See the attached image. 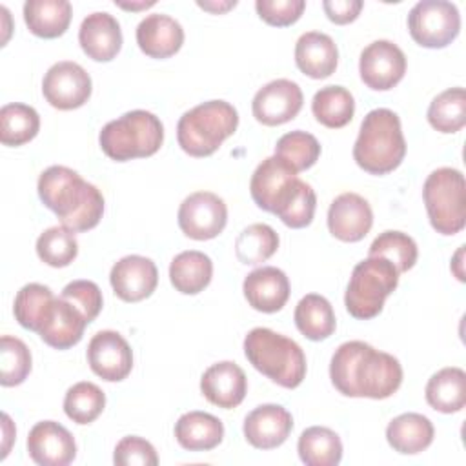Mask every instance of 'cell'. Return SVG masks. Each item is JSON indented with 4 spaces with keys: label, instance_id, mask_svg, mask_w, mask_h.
<instances>
[{
    "label": "cell",
    "instance_id": "cell-30",
    "mask_svg": "<svg viewBox=\"0 0 466 466\" xmlns=\"http://www.w3.org/2000/svg\"><path fill=\"white\" fill-rule=\"evenodd\" d=\"M213 277L211 258L197 249L178 253L169 264V280L184 295H197L209 286Z\"/></svg>",
    "mask_w": 466,
    "mask_h": 466
},
{
    "label": "cell",
    "instance_id": "cell-9",
    "mask_svg": "<svg viewBox=\"0 0 466 466\" xmlns=\"http://www.w3.org/2000/svg\"><path fill=\"white\" fill-rule=\"evenodd\" d=\"M408 31L422 47H446L461 31L459 9L446 0H420L408 13Z\"/></svg>",
    "mask_w": 466,
    "mask_h": 466
},
{
    "label": "cell",
    "instance_id": "cell-2",
    "mask_svg": "<svg viewBox=\"0 0 466 466\" xmlns=\"http://www.w3.org/2000/svg\"><path fill=\"white\" fill-rule=\"evenodd\" d=\"M38 197L62 226L75 233L93 229L104 215L100 189L66 166H49L38 177Z\"/></svg>",
    "mask_w": 466,
    "mask_h": 466
},
{
    "label": "cell",
    "instance_id": "cell-21",
    "mask_svg": "<svg viewBox=\"0 0 466 466\" xmlns=\"http://www.w3.org/2000/svg\"><path fill=\"white\" fill-rule=\"evenodd\" d=\"M78 42L82 51L95 62L113 60L122 47V31L118 20L106 13L96 11L87 15L78 29Z\"/></svg>",
    "mask_w": 466,
    "mask_h": 466
},
{
    "label": "cell",
    "instance_id": "cell-38",
    "mask_svg": "<svg viewBox=\"0 0 466 466\" xmlns=\"http://www.w3.org/2000/svg\"><path fill=\"white\" fill-rule=\"evenodd\" d=\"M38 258L51 268H66L78 255L75 231L66 226H51L36 238Z\"/></svg>",
    "mask_w": 466,
    "mask_h": 466
},
{
    "label": "cell",
    "instance_id": "cell-20",
    "mask_svg": "<svg viewBox=\"0 0 466 466\" xmlns=\"http://www.w3.org/2000/svg\"><path fill=\"white\" fill-rule=\"evenodd\" d=\"M200 391L211 404L231 410L244 400L248 393V379L238 364L220 360L202 373Z\"/></svg>",
    "mask_w": 466,
    "mask_h": 466
},
{
    "label": "cell",
    "instance_id": "cell-48",
    "mask_svg": "<svg viewBox=\"0 0 466 466\" xmlns=\"http://www.w3.org/2000/svg\"><path fill=\"white\" fill-rule=\"evenodd\" d=\"M197 5L202 7V9H206V11H211V13L220 15V13H226L228 9L235 7V5H237V0H226V2H197Z\"/></svg>",
    "mask_w": 466,
    "mask_h": 466
},
{
    "label": "cell",
    "instance_id": "cell-40",
    "mask_svg": "<svg viewBox=\"0 0 466 466\" xmlns=\"http://www.w3.org/2000/svg\"><path fill=\"white\" fill-rule=\"evenodd\" d=\"M368 257H384L388 258L399 273L411 269L417 262L419 249L415 240L402 231H384L370 246Z\"/></svg>",
    "mask_w": 466,
    "mask_h": 466
},
{
    "label": "cell",
    "instance_id": "cell-35",
    "mask_svg": "<svg viewBox=\"0 0 466 466\" xmlns=\"http://www.w3.org/2000/svg\"><path fill=\"white\" fill-rule=\"evenodd\" d=\"M315 208L317 195L313 187L308 182L295 178L293 184L288 187L286 195L277 204L273 215H277L288 228L300 229L311 224Z\"/></svg>",
    "mask_w": 466,
    "mask_h": 466
},
{
    "label": "cell",
    "instance_id": "cell-25",
    "mask_svg": "<svg viewBox=\"0 0 466 466\" xmlns=\"http://www.w3.org/2000/svg\"><path fill=\"white\" fill-rule=\"evenodd\" d=\"M295 64L309 78H328L339 64L337 44L326 33L308 31L295 44Z\"/></svg>",
    "mask_w": 466,
    "mask_h": 466
},
{
    "label": "cell",
    "instance_id": "cell-18",
    "mask_svg": "<svg viewBox=\"0 0 466 466\" xmlns=\"http://www.w3.org/2000/svg\"><path fill=\"white\" fill-rule=\"evenodd\" d=\"M373 226V211L368 200L357 193L339 195L328 209V229L342 242L362 240Z\"/></svg>",
    "mask_w": 466,
    "mask_h": 466
},
{
    "label": "cell",
    "instance_id": "cell-47",
    "mask_svg": "<svg viewBox=\"0 0 466 466\" xmlns=\"http://www.w3.org/2000/svg\"><path fill=\"white\" fill-rule=\"evenodd\" d=\"M322 9L333 24L344 25L353 22L359 16L362 9V2L360 0H324Z\"/></svg>",
    "mask_w": 466,
    "mask_h": 466
},
{
    "label": "cell",
    "instance_id": "cell-4",
    "mask_svg": "<svg viewBox=\"0 0 466 466\" xmlns=\"http://www.w3.org/2000/svg\"><path fill=\"white\" fill-rule=\"evenodd\" d=\"M244 355L257 371L282 388L293 390L306 377L302 348L269 328H253L246 335Z\"/></svg>",
    "mask_w": 466,
    "mask_h": 466
},
{
    "label": "cell",
    "instance_id": "cell-44",
    "mask_svg": "<svg viewBox=\"0 0 466 466\" xmlns=\"http://www.w3.org/2000/svg\"><path fill=\"white\" fill-rule=\"evenodd\" d=\"M113 462L116 466H157L158 455L149 441L137 435H127L116 442Z\"/></svg>",
    "mask_w": 466,
    "mask_h": 466
},
{
    "label": "cell",
    "instance_id": "cell-46",
    "mask_svg": "<svg viewBox=\"0 0 466 466\" xmlns=\"http://www.w3.org/2000/svg\"><path fill=\"white\" fill-rule=\"evenodd\" d=\"M255 9L266 24L286 27L295 24L302 16L306 9V2L304 0H257Z\"/></svg>",
    "mask_w": 466,
    "mask_h": 466
},
{
    "label": "cell",
    "instance_id": "cell-15",
    "mask_svg": "<svg viewBox=\"0 0 466 466\" xmlns=\"http://www.w3.org/2000/svg\"><path fill=\"white\" fill-rule=\"evenodd\" d=\"M109 282L120 300L140 302L155 291L158 284V269L147 257L127 255L113 264Z\"/></svg>",
    "mask_w": 466,
    "mask_h": 466
},
{
    "label": "cell",
    "instance_id": "cell-13",
    "mask_svg": "<svg viewBox=\"0 0 466 466\" xmlns=\"http://www.w3.org/2000/svg\"><path fill=\"white\" fill-rule=\"evenodd\" d=\"M87 364L102 380H124L133 370L131 346L118 331L102 329L87 344Z\"/></svg>",
    "mask_w": 466,
    "mask_h": 466
},
{
    "label": "cell",
    "instance_id": "cell-39",
    "mask_svg": "<svg viewBox=\"0 0 466 466\" xmlns=\"http://www.w3.org/2000/svg\"><path fill=\"white\" fill-rule=\"evenodd\" d=\"M106 395L89 380L73 384L64 397V411L76 424H89L104 411Z\"/></svg>",
    "mask_w": 466,
    "mask_h": 466
},
{
    "label": "cell",
    "instance_id": "cell-43",
    "mask_svg": "<svg viewBox=\"0 0 466 466\" xmlns=\"http://www.w3.org/2000/svg\"><path fill=\"white\" fill-rule=\"evenodd\" d=\"M31 371V351L24 340L13 335H2L0 339V384L18 386Z\"/></svg>",
    "mask_w": 466,
    "mask_h": 466
},
{
    "label": "cell",
    "instance_id": "cell-19",
    "mask_svg": "<svg viewBox=\"0 0 466 466\" xmlns=\"http://www.w3.org/2000/svg\"><path fill=\"white\" fill-rule=\"evenodd\" d=\"M293 430L291 413L280 404H260L244 419V437L257 450H273L286 442Z\"/></svg>",
    "mask_w": 466,
    "mask_h": 466
},
{
    "label": "cell",
    "instance_id": "cell-37",
    "mask_svg": "<svg viewBox=\"0 0 466 466\" xmlns=\"http://www.w3.org/2000/svg\"><path fill=\"white\" fill-rule=\"evenodd\" d=\"M279 249V235L268 224L244 228L235 240V255L242 264L257 266L266 262Z\"/></svg>",
    "mask_w": 466,
    "mask_h": 466
},
{
    "label": "cell",
    "instance_id": "cell-5",
    "mask_svg": "<svg viewBox=\"0 0 466 466\" xmlns=\"http://www.w3.org/2000/svg\"><path fill=\"white\" fill-rule=\"evenodd\" d=\"M238 113L226 100H208L186 111L177 124V140L189 157H209L237 131Z\"/></svg>",
    "mask_w": 466,
    "mask_h": 466
},
{
    "label": "cell",
    "instance_id": "cell-29",
    "mask_svg": "<svg viewBox=\"0 0 466 466\" xmlns=\"http://www.w3.org/2000/svg\"><path fill=\"white\" fill-rule=\"evenodd\" d=\"M426 402L441 413H457L466 404V373L448 366L433 373L426 384Z\"/></svg>",
    "mask_w": 466,
    "mask_h": 466
},
{
    "label": "cell",
    "instance_id": "cell-41",
    "mask_svg": "<svg viewBox=\"0 0 466 466\" xmlns=\"http://www.w3.org/2000/svg\"><path fill=\"white\" fill-rule=\"evenodd\" d=\"M275 157L289 164L297 173L309 169L320 157L319 140L306 131L295 129L282 135L275 146Z\"/></svg>",
    "mask_w": 466,
    "mask_h": 466
},
{
    "label": "cell",
    "instance_id": "cell-42",
    "mask_svg": "<svg viewBox=\"0 0 466 466\" xmlns=\"http://www.w3.org/2000/svg\"><path fill=\"white\" fill-rule=\"evenodd\" d=\"M55 299L53 291L38 282L25 284L18 289L13 304V313L18 324L29 331H36L40 326V320Z\"/></svg>",
    "mask_w": 466,
    "mask_h": 466
},
{
    "label": "cell",
    "instance_id": "cell-33",
    "mask_svg": "<svg viewBox=\"0 0 466 466\" xmlns=\"http://www.w3.org/2000/svg\"><path fill=\"white\" fill-rule=\"evenodd\" d=\"M311 111L317 122L329 129H339L351 122L355 113V100L346 87L326 86L313 95Z\"/></svg>",
    "mask_w": 466,
    "mask_h": 466
},
{
    "label": "cell",
    "instance_id": "cell-12",
    "mask_svg": "<svg viewBox=\"0 0 466 466\" xmlns=\"http://www.w3.org/2000/svg\"><path fill=\"white\" fill-rule=\"evenodd\" d=\"M359 73L362 82L375 91H388L406 73V56L391 40H375L360 53Z\"/></svg>",
    "mask_w": 466,
    "mask_h": 466
},
{
    "label": "cell",
    "instance_id": "cell-10",
    "mask_svg": "<svg viewBox=\"0 0 466 466\" xmlns=\"http://www.w3.org/2000/svg\"><path fill=\"white\" fill-rule=\"evenodd\" d=\"M177 220L186 237L193 240H209L224 231L228 208L218 195L211 191H195L182 200Z\"/></svg>",
    "mask_w": 466,
    "mask_h": 466
},
{
    "label": "cell",
    "instance_id": "cell-17",
    "mask_svg": "<svg viewBox=\"0 0 466 466\" xmlns=\"http://www.w3.org/2000/svg\"><path fill=\"white\" fill-rule=\"evenodd\" d=\"M27 453L40 466H67L76 457V442L60 422L42 420L29 430Z\"/></svg>",
    "mask_w": 466,
    "mask_h": 466
},
{
    "label": "cell",
    "instance_id": "cell-32",
    "mask_svg": "<svg viewBox=\"0 0 466 466\" xmlns=\"http://www.w3.org/2000/svg\"><path fill=\"white\" fill-rule=\"evenodd\" d=\"M297 451L306 466H337L342 459V442L333 430L311 426L300 433Z\"/></svg>",
    "mask_w": 466,
    "mask_h": 466
},
{
    "label": "cell",
    "instance_id": "cell-1",
    "mask_svg": "<svg viewBox=\"0 0 466 466\" xmlns=\"http://www.w3.org/2000/svg\"><path fill=\"white\" fill-rule=\"evenodd\" d=\"M329 379L346 397L388 399L402 382L400 362L362 340L342 342L329 362Z\"/></svg>",
    "mask_w": 466,
    "mask_h": 466
},
{
    "label": "cell",
    "instance_id": "cell-26",
    "mask_svg": "<svg viewBox=\"0 0 466 466\" xmlns=\"http://www.w3.org/2000/svg\"><path fill=\"white\" fill-rule=\"evenodd\" d=\"M177 442L189 451H208L224 439V424L218 417L206 411H187L175 424Z\"/></svg>",
    "mask_w": 466,
    "mask_h": 466
},
{
    "label": "cell",
    "instance_id": "cell-8",
    "mask_svg": "<svg viewBox=\"0 0 466 466\" xmlns=\"http://www.w3.org/2000/svg\"><path fill=\"white\" fill-rule=\"evenodd\" d=\"M422 198L431 228L441 235H455L466 224V182L462 171L439 167L428 175Z\"/></svg>",
    "mask_w": 466,
    "mask_h": 466
},
{
    "label": "cell",
    "instance_id": "cell-22",
    "mask_svg": "<svg viewBox=\"0 0 466 466\" xmlns=\"http://www.w3.org/2000/svg\"><path fill=\"white\" fill-rule=\"evenodd\" d=\"M295 178H299L297 171L282 158L275 155L264 158L251 175L249 193L253 202L260 209L273 213Z\"/></svg>",
    "mask_w": 466,
    "mask_h": 466
},
{
    "label": "cell",
    "instance_id": "cell-6",
    "mask_svg": "<svg viewBox=\"0 0 466 466\" xmlns=\"http://www.w3.org/2000/svg\"><path fill=\"white\" fill-rule=\"evenodd\" d=\"M98 142L102 151L116 162L155 155L164 142V126L153 113L133 109L107 122Z\"/></svg>",
    "mask_w": 466,
    "mask_h": 466
},
{
    "label": "cell",
    "instance_id": "cell-14",
    "mask_svg": "<svg viewBox=\"0 0 466 466\" xmlns=\"http://www.w3.org/2000/svg\"><path fill=\"white\" fill-rule=\"evenodd\" d=\"M304 95L297 82L277 78L262 86L251 102L253 116L264 126H280L293 120L302 109Z\"/></svg>",
    "mask_w": 466,
    "mask_h": 466
},
{
    "label": "cell",
    "instance_id": "cell-36",
    "mask_svg": "<svg viewBox=\"0 0 466 466\" xmlns=\"http://www.w3.org/2000/svg\"><path fill=\"white\" fill-rule=\"evenodd\" d=\"M428 122L441 133H457L466 124L464 87H450L439 93L428 107Z\"/></svg>",
    "mask_w": 466,
    "mask_h": 466
},
{
    "label": "cell",
    "instance_id": "cell-34",
    "mask_svg": "<svg viewBox=\"0 0 466 466\" xmlns=\"http://www.w3.org/2000/svg\"><path fill=\"white\" fill-rule=\"evenodd\" d=\"M40 116L35 107L20 102L0 109V142L4 146H24L38 135Z\"/></svg>",
    "mask_w": 466,
    "mask_h": 466
},
{
    "label": "cell",
    "instance_id": "cell-7",
    "mask_svg": "<svg viewBox=\"0 0 466 466\" xmlns=\"http://www.w3.org/2000/svg\"><path fill=\"white\" fill-rule=\"evenodd\" d=\"M397 268L384 257H368L360 260L350 277L344 304L351 317L359 320H368L377 317L384 300L399 286Z\"/></svg>",
    "mask_w": 466,
    "mask_h": 466
},
{
    "label": "cell",
    "instance_id": "cell-24",
    "mask_svg": "<svg viewBox=\"0 0 466 466\" xmlns=\"http://www.w3.org/2000/svg\"><path fill=\"white\" fill-rule=\"evenodd\" d=\"M137 44L151 58H169L184 44L182 25L162 13H151L137 25Z\"/></svg>",
    "mask_w": 466,
    "mask_h": 466
},
{
    "label": "cell",
    "instance_id": "cell-49",
    "mask_svg": "<svg viewBox=\"0 0 466 466\" xmlns=\"http://www.w3.org/2000/svg\"><path fill=\"white\" fill-rule=\"evenodd\" d=\"M2 419H4V448H2V459H4L9 451V441L15 437L16 431H15V426L11 424V419L7 413H4Z\"/></svg>",
    "mask_w": 466,
    "mask_h": 466
},
{
    "label": "cell",
    "instance_id": "cell-3",
    "mask_svg": "<svg viewBox=\"0 0 466 466\" xmlns=\"http://www.w3.org/2000/svg\"><path fill=\"white\" fill-rule=\"evenodd\" d=\"M406 155L400 118L388 107L371 109L359 129L353 158L370 175H386L397 169Z\"/></svg>",
    "mask_w": 466,
    "mask_h": 466
},
{
    "label": "cell",
    "instance_id": "cell-27",
    "mask_svg": "<svg viewBox=\"0 0 466 466\" xmlns=\"http://www.w3.org/2000/svg\"><path fill=\"white\" fill-rule=\"evenodd\" d=\"M433 435L435 430L431 420L415 411L395 417L386 428L388 444L402 455H415L424 451L433 442Z\"/></svg>",
    "mask_w": 466,
    "mask_h": 466
},
{
    "label": "cell",
    "instance_id": "cell-31",
    "mask_svg": "<svg viewBox=\"0 0 466 466\" xmlns=\"http://www.w3.org/2000/svg\"><path fill=\"white\" fill-rule=\"evenodd\" d=\"M297 329L309 340H324L333 335L337 320L329 300L317 293H308L299 300L293 313Z\"/></svg>",
    "mask_w": 466,
    "mask_h": 466
},
{
    "label": "cell",
    "instance_id": "cell-23",
    "mask_svg": "<svg viewBox=\"0 0 466 466\" xmlns=\"http://www.w3.org/2000/svg\"><path fill=\"white\" fill-rule=\"evenodd\" d=\"M242 291L253 309L275 313L280 311L289 299V280L282 269L262 266L244 279Z\"/></svg>",
    "mask_w": 466,
    "mask_h": 466
},
{
    "label": "cell",
    "instance_id": "cell-45",
    "mask_svg": "<svg viewBox=\"0 0 466 466\" xmlns=\"http://www.w3.org/2000/svg\"><path fill=\"white\" fill-rule=\"evenodd\" d=\"M60 297H64L73 306H76L87 322H93L98 317L104 302L100 288L93 280H84V279L69 282L62 289Z\"/></svg>",
    "mask_w": 466,
    "mask_h": 466
},
{
    "label": "cell",
    "instance_id": "cell-16",
    "mask_svg": "<svg viewBox=\"0 0 466 466\" xmlns=\"http://www.w3.org/2000/svg\"><path fill=\"white\" fill-rule=\"evenodd\" d=\"M87 324L89 322L76 306L64 297H55L47 306L36 333L47 346L67 350L82 340Z\"/></svg>",
    "mask_w": 466,
    "mask_h": 466
},
{
    "label": "cell",
    "instance_id": "cell-50",
    "mask_svg": "<svg viewBox=\"0 0 466 466\" xmlns=\"http://www.w3.org/2000/svg\"><path fill=\"white\" fill-rule=\"evenodd\" d=\"M116 5L118 7H122V9H127V11H138V9H147V7H153L155 5V2L151 0V2H138V4H126V2H116Z\"/></svg>",
    "mask_w": 466,
    "mask_h": 466
},
{
    "label": "cell",
    "instance_id": "cell-11",
    "mask_svg": "<svg viewBox=\"0 0 466 466\" xmlns=\"http://www.w3.org/2000/svg\"><path fill=\"white\" fill-rule=\"evenodd\" d=\"M91 89L89 73L71 60L53 64L42 80L44 98L62 111L82 107L89 100Z\"/></svg>",
    "mask_w": 466,
    "mask_h": 466
},
{
    "label": "cell",
    "instance_id": "cell-28",
    "mask_svg": "<svg viewBox=\"0 0 466 466\" xmlns=\"http://www.w3.org/2000/svg\"><path fill=\"white\" fill-rule=\"evenodd\" d=\"M73 16L67 0H27L24 4V20L29 31L40 38H56L66 33Z\"/></svg>",
    "mask_w": 466,
    "mask_h": 466
}]
</instances>
